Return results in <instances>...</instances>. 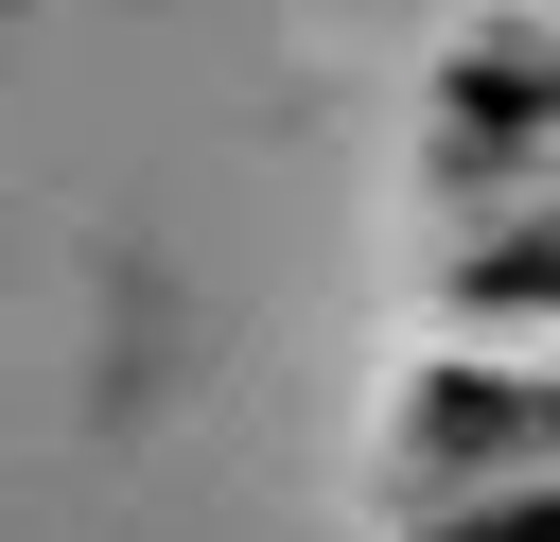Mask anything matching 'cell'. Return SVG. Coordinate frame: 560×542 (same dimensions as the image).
Returning a JSON list of instances; mask_svg holds the SVG:
<instances>
[{"label": "cell", "instance_id": "cell-1", "mask_svg": "<svg viewBox=\"0 0 560 542\" xmlns=\"http://www.w3.org/2000/svg\"><path fill=\"white\" fill-rule=\"evenodd\" d=\"M402 490H472V472H560V332H455L402 420H385Z\"/></svg>", "mask_w": 560, "mask_h": 542}]
</instances>
